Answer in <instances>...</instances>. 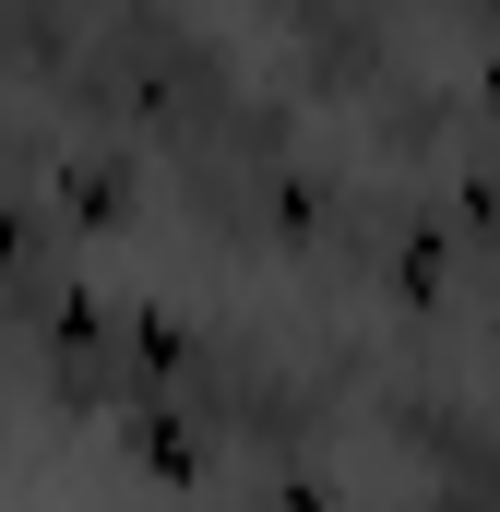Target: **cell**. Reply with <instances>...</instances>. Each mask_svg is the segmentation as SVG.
<instances>
[]
</instances>
